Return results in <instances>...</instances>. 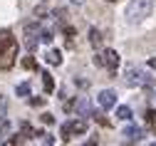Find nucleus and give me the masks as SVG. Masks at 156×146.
<instances>
[{
  "mask_svg": "<svg viewBox=\"0 0 156 146\" xmlns=\"http://www.w3.org/2000/svg\"><path fill=\"white\" fill-rule=\"evenodd\" d=\"M17 57V40L10 30H0V69H10Z\"/></svg>",
  "mask_w": 156,
  "mask_h": 146,
  "instance_id": "1",
  "label": "nucleus"
},
{
  "mask_svg": "<svg viewBox=\"0 0 156 146\" xmlns=\"http://www.w3.org/2000/svg\"><path fill=\"white\" fill-rule=\"evenodd\" d=\"M154 5H156V0H129L126 20H129V23H141V20H146L151 15Z\"/></svg>",
  "mask_w": 156,
  "mask_h": 146,
  "instance_id": "2",
  "label": "nucleus"
},
{
  "mask_svg": "<svg viewBox=\"0 0 156 146\" xmlns=\"http://www.w3.org/2000/svg\"><path fill=\"white\" fill-rule=\"evenodd\" d=\"M126 84H131V87H151L154 77L149 72H144V69L131 65V67H126Z\"/></svg>",
  "mask_w": 156,
  "mask_h": 146,
  "instance_id": "3",
  "label": "nucleus"
},
{
  "mask_svg": "<svg viewBox=\"0 0 156 146\" xmlns=\"http://www.w3.org/2000/svg\"><path fill=\"white\" fill-rule=\"evenodd\" d=\"M94 65L97 67H107L114 74L116 67H119V52H116V50H104L102 55H94Z\"/></svg>",
  "mask_w": 156,
  "mask_h": 146,
  "instance_id": "4",
  "label": "nucleus"
},
{
  "mask_svg": "<svg viewBox=\"0 0 156 146\" xmlns=\"http://www.w3.org/2000/svg\"><path fill=\"white\" fill-rule=\"evenodd\" d=\"M40 25L37 23H30V25H25V47L32 52V50H37V40H40Z\"/></svg>",
  "mask_w": 156,
  "mask_h": 146,
  "instance_id": "5",
  "label": "nucleus"
},
{
  "mask_svg": "<svg viewBox=\"0 0 156 146\" xmlns=\"http://www.w3.org/2000/svg\"><path fill=\"white\" fill-rule=\"evenodd\" d=\"M97 104H99L102 109L116 107V92H114V89H102L99 94H97Z\"/></svg>",
  "mask_w": 156,
  "mask_h": 146,
  "instance_id": "6",
  "label": "nucleus"
},
{
  "mask_svg": "<svg viewBox=\"0 0 156 146\" xmlns=\"http://www.w3.org/2000/svg\"><path fill=\"white\" fill-rule=\"evenodd\" d=\"M67 129H69V136H74V134H84V131H87V121H82V119H72V121H67Z\"/></svg>",
  "mask_w": 156,
  "mask_h": 146,
  "instance_id": "7",
  "label": "nucleus"
},
{
  "mask_svg": "<svg viewBox=\"0 0 156 146\" xmlns=\"http://www.w3.org/2000/svg\"><path fill=\"white\" fill-rule=\"evenodd\" d=\"M35 136H37V144L35 146H55V141H52V136L47 131H37Z\"/></svg>",
  "mask_w": 156,
  "mask_h": 146,
  "instance_id": "8",
  "label": "nucleus"
},
{
  "mask_svg": "<svg viewBox=\"0 0 156 146\" xmlns=\"http://www.w3.org/2000/svg\"><path fill=\"white\" fill-rule=\"evenodd\" d=\"M45 59L50 62V65H60V62H62V52H60V50H47Z\"/></svg>",
  "mask_w": 156,
  "mask_h": 146,
  "instance_id": "9",
  "label": "nucleus"
},
{
  "mask_svg": "<svg viewBox=\"0 0 156 146\" xmlns=\"http://www.w3.org/2000/svg\"><path fill=\"white\" fill-rule=\"evenodd\" d=\"M42 84H45V92H47V94L55 92V79H52L50 72H42Z\"/></svg>",
  "mask_w": 156,
  "mask_h": 146,
  "instance_id": "10",
  "label": "nucleus"
},
{
  "mask_svg": "<svg viewBox=\"0 0 156 146\" xmlns=\"http://www.w3.org/2000/svg\"><path fill=\"white\" fill-rule=\"evenodd\" d=\"M144 116H146V126H149V131L156 134V109H149Z\"/></svg>",
  "mask_w": 156,
  "mask_h": 146,
  "instance_id": "11",
  "label": "nucleus"
},
{
  "mask_svg": "<svg viewBox=\"0 0 156 146\" xmlns=\"http://www.w3.org/2000/svg\"><path fill=\"white\" fill-rule=\"evenodd\" d=\"M124 136L139 141V139H141V129H139V126H126V129H124Z\"/></svg>",
  "mask_w": 156,
  "mask_h": 146,
  "instance_id": "12",
  "label": "nucleus"
},
{
  "mask_svg": "<svg viewBox=\"0 0 156 146\" xmlns=\"http://www.w3.org/2000/svg\"><path fill=\"white\" fill-rule=\"evenodd\" d=\"M116 119L129 121V119H131V109H129V107H116Z\"/></svg>",
  "mask_w": 156,
  "mask_h": 146,
  "instance_id": "13",
  "label": "nucleus"
},
{
  "mask_svg": "<svg viewBox=\"0 0 156 146\" xmlns=\"http://www.w3.org/2000/svg\"><path fill=\"white\" fill-rule=\"evenodd\" d=\"M89 42H92L94 47H97V45H99V42H102V32H99V30H97V27H92V30H89Z\"/></svg>",
  "mask_w": 156,
  "mask_h": 146,
  "instance_id": "14",
  "label": "nucleus"
},
{
  "mask_svg": "<svg viewBox=\"0 0 156 146\" xmlns=\"http://www.w3.org/2000/svg\"><path fill=\"white\" fill-rule=\"evenodd\" d=\"M17 97H30V84H27V82H23V84H17Z\"/></svg>",
  "mask_w": 156,
  "mask_h": 146,
  "instance_id": "15",
  "label": "nucleus"
},
{
  "mask_svg": "<svg viewBox=\"0 0 156 146\" xmlns=\"http://www.w3.org/2000/svg\"><path fill=\"white\" fill-rule=\"evenodd\" d=\"M23 144H25V139H23L20 134H17V136H12V139H8V141H5L3 146H23Z\"/></svg>",
  "mask_w": 156,
  "mask_h": 146,
  "instance_id": "16",
  "label": "nucleus"
},
{
  "mask_svg": "<svg viewBox=\"0 0 156 146\" xmlns=\"http://www.w3.org/2000/svg\"><path fill=\"white\" fill-rule=\"evenodd\" d=\"M40 40H42V42H47V45H50L52 40H55V37H52V30H47V27H45V30L40 32Z\"/></svg>",
  "mask_w": 156,
  "mask_h": 146,
  "instance_id": "17",
  "label": "nucleus"
},
{
  "mask_svg": "<svg viewBox=\"0 0 156 146\" xmlns=\"http://www.w3.org/2000/svg\"><path fill=\"white\" fill-rule=\"evenodd\" d=\"M23 67H25V69H37V62H35L32 57H25V59H23Z\"/></svg>",
  "mask_w": 156,
  "mask_h": 146,
  "instance_id": "18",
  "label": "nucleus"
},
{
  "mask_svg": "<svg viewBox=\"0 0 156 146\" xmlns=\"http://www.w3.org/2000/svg\"><path fill=\"white\" fill-rule=\"evenodd\" d=\"M65 35H67V42H69V45H72V37H74V35H77V30H74V27H72V25H67V27H65Z\"/></svg>",
  "mask_w": 156,
  "mask_h": 146,
  "instance_id": "19",
  "label": "nucleus"
},
{
  "mask_svg": "<svg viewBox=\"0 0 156 146\" xmlns=\"http://www.w3.org/2000/svg\"><path fill=\"white\" fill-rule=\"evenodd\" d=\"M60 136H62V141H69L72 136H69V129H67V124H62L60 126Z\"/></svg>",
  "mask_w": 156,
  "mask_h": 146,
  "instance_id": "20",
  "label": "nucleus"
},
{
  "mask_svg": "<svg viewBox=\"0 0 156 146\" xmlns=\"http://www.w3.org/2000/svg\"><path fill=\"white\" fill-rule=\"evenodd\" d=\"M42 121H45V124H47V126H50V124H55V116L45 112V114H42Z\"/></svg>",
  "mask_w": 156,
  "mask_h": 146,
  "instance_id": "21",
  "label": "nucleus"
},
{
  "mask_svg": "<svg viewBox=\"0 0 156 146\" xmlns=\"http://www.w3.org/2000/svg\"><path fill=\"white\" fill-rule=\"evenodd\" d=\"M30 104H32V107H42L45 99H42V97H35V99H30Z\"/></svg>",
  "mask_w": 156,
  "mask_h": 146,
  "instance_id": "22",
  "label": "nucleus"
},
{
  "mask_svg": "<svg viewBox=\"0 0 156 146\" xmlns=\"http://www.w3.org/2000/svg\"><path fill=\"white\" fill-rule=\"evenodd\" d=\"M84 146H97V136H94V139H89V141H87Z\"/></svg>",
  "mask_w": 156,
  "mask_h": 146,
  "instance_id": "23",
  "label": "nucleus"
},
{
  "mask_svg": "<svg viewBox=\"0 0 156 146\" xmlns=\"http://www.w3.org/2000/svg\"><path fill=\"white\" fill-rule=\"evenodd\" d=\"M149 67H154V69H156V59H151V62H149Z\"/></svg>",
  "mask_w": 156,
  "mask_h": 146,
  "instance_id": "24",
  "label": "nucleus"
},
{
  "mask_svg": "<svg viewBox=\"0 0 156 146\" xmlns=\"http://www.w3.org/2000/svg\"><path fill=\"white\" fill-rule=\"evenodd\" d=\"M74 3H82V0H74Z\"/></svg>",
  "mask_w": 156,
  "mask_h": 146,
  "instance_id": "25",
  "label": "nucleus"
},
{
  "mask_svg": "<svg viewBox=\"0 0 156 146\" xmlns=\"http://www.w3.org/2000/svg\"><path fill=\"white\" fill-rule=\"evenodd\" d=\"M151 146H156V141H154V144H151Z\"/></svg>",
  "mask_w": 156,
  "mask_h": 146,
  "instance_id": "26",
  "label": "nucleus"
},
{
  "mask_svg": "<svg viewBox=\"0 0 156 146\" xmlns=\"http://www.w3.org/2000/svg\"><path fill=\"white\" fill-rule=\"evenodd\" d=\"M154 99H156V97H154Z\"/></svg>",
  "mask_w": 156,
  "mask_h": 146,
  "instance_id": "27",
  "label": "nucleus"
}]
</instances>
